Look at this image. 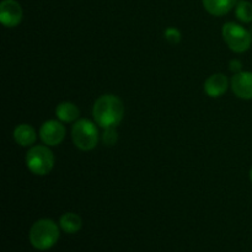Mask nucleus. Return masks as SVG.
Wrapping results in <instances>:
<instances>
[{
    "mask_svg": "<svg viewBox=\"0 0 252 252\" xmlns=\"http://www.w3.org/2000/svg\"><path fill=\"white\" fill-rule=\"evenodd\" d=\"M95 123L101 128H116L123 120L125 105L116 95H102L95 101L93 107Z\"/></svg>",
    "mask_w": 252,
    "mask_h": 252,
    "instance_id": "1",
    "label": "nucleus"
},
{
    "mask_svg": "<svg viewBox=\"0 0 252 252\" xmlns=\"http://www.w3.org/2000/svg\"><path fill=\"white\" fill-rule=\"evenodd\" d=\"M59 228L61 226L52 219H38L30 229V244L38 251L49 250L58 243L61 236Z\"/></svg>",
    "mask_w": 252,
    "mask_h": 252,
    "instance_id": "2",
    "label": "nucleus"
},
{
    "mask_svg": "<svg viewBox=\"0 0 252 252\" xmlns=\"http://www.w3.org/2000/svg\"><path fill=\"white\" fill-rule=\"evenodd\" d=\"M54 154L48 145H32L26 154V166L37 176H46L53 170Z\"/></svg>",
    "mask_w": 252,
    "mask_h": 252,
    "instance_id": "3",
    "label": "nucleus"
},
{
    "mask_svg": "<svg viewBox=\"0 0 252 252\" xmlns=\"http://www.w3.org/2000/svg\"><path fill=\"white\" fill-rule=\"evenodd\" d=\"M93 121L80 118L71 127V139L74 145L83 152L95 149L98 143V130Z\"/></svg>",
    "mask_w": 252,
    "mask_h": 252,
    "instance_id": "4",
    "label": "nucleus"
},
{
    "mask_svg": "<svg viewBox=\"0 0 252 252\" xmlns=\"http://www.w3.org/2000/svg\"><path fill=\"white\" fill-rule=\"evenodd\" d=\"M223 39L226 46L235 53H244L252 44L251 31L236 22H226L221 30Z\"/></svg>",
    "mask_w": 252,
    "mask_h": 252,
    "instance_id": "5",
    "label": "nucleus"
},
{
    "mask_svg": "<svg viewBox=\"0 0 252 252\" xmlns=\"http://www.w3.org/2000/svg\"><path fill=\"white\" fill-rule=\"evenodd\" d=\"M66 129L59 120H48L39 128V138L48 147H57L64 140Z\"/></svg>",
    "mask_w": 252,
    "mask_h": 252,
    "instance_id": "6",
    "label": "nucleus"
},
{
    "mask_svg": "<svg viewBox=\"0 0 252 252\" xmlns=\"http://www.w3.org/2000/svg\"><path fill=\"white\" fill-rule=\"evenodd\" d=\"M24 11L16 0H2L0 2V22L5 27H16L22 21Z\"/></svg>",
    "mask_w": 252,
    "mask_h": 252,
    "instance_id": "7",
    "label": "nucleus"
},
{
    "mask_svg": "<svg viewBox=\"0 0 252 252\" xmlns=\"http://www.w3.org/2000/svg\"><path fill=\"white\" fill-rule=\"evenodd\" d=\"M230 86L236 97L241 100H252V71H240L234 74Z\"/></svg>",
    "mask_w": 252,
    "mask_h": 252,
    "instance_id": "8",
    "label": "nucleus"
},
{
    "mask_svg": "<svg viewBox=\"0 0 252 252\" xmlns=\"http://www.w3.org/2000/svg\"><path fill=\"white\" fill-rule=\"evenodd\" d=\"M229 88V80L224 74L217 73L204 81V93L209 97H220Z\"/></svg>",
    "mask_w": 252,
    "mask_h": 252,
    "instance_id": "9",
    "label": "nucleus"
},
{
    "mask_svg": "<svg viewBox=\"0 0 252 252\" xmlns=\"http://www.w3.org/2000/svg\"><path fill=\"white\" fill-rule=\"evenodd\" d=\"M12 137H14L15 142H16L17 144L21 145V147L24 148H27L32 147V145L34 144V142H36L37 139V133L31 125L21 123V125H17L16 127H15Z\"/></svg>",
    "mask_w": 252,
    "mask_h": 252,
    "instance_id": "10",
    "label": "nucleus"
},
{
    "mask_svg": "<svg viewBox=\"0 0 252 252\" xmlns=\"http://www.w3.org/2000/svg\"><path fill=\"white\" fill-rule=\"evenodd\" d=\"M203 7L213 16H223L234 9L238 0H202Z\"/></svg>",
    "mask_w": 252,
    "mask_h": 252,
    "instance_id": "11",
    "label": "nucleus"
},
{
    "mask_svg": "<svg viewBox=\"0 0 252 252\" xmlns=\"http://www.w3.org/2000/svg\"><path fill=\"white\" fill-rule=\"evenodd\" d=\"M56 116L61 122L73 123L79 120L80 110H79V107L75 103L64 101V102H61L56 107Z\"/></svg>",
    "mask_w": 252,
    "mask_h": 252,
    "instance_id": "12",
    "label": "nucleus"
},
{
    "mask_svg": "<svg viewBox=\"0 0 252 252\" xmlns=\"http://www.w3.org/2000/svg\"><path fill=\"white\" fill-rule=\"evenodd\" d=\"M59 226L66 234H75L83 228V219L79 214L68 212L59 218Z\"/></svg>",
    "mask_w": 252,
    "mask_h": 252,
    "instance_id": "13",
    "label": "nucleus"
},
{
    "mask_svg": "<svg viewBox=\"0 0 252 252\" xmlns=\"http://www.w3.org/2000/svg\"><path fill=\"white\" fill-rule=\"evenodd\" d=\"M235 16L244 24L252 22V2L248 0H240L235 6Z\"/></svg>",
    "mask_w": 252,
    "mask_h": 252,
    "instance_id": "14",
    "label": "nucleus"
},
{
    "mask_svg": "<svg viewBox=\"0 0 252 252\" xmlns=\"http://www.w3.org/2000/svg\"><path fill=\"white\" fill-rule=\"evenodd\" d=\"M118 134L116 132V128H106L102 133V142L107 147H112L117 143Z\"/></svg>",
    "mask_w": 252,
    "mask_h": 252,
    "instance_id": "15",
    "label": "nucleus"
},
{
    "mask_svg": "<svg viewBox=\"0 0 252 252\" xmlns=\"http://www.w3.org/2000/svg\"><path fill=\"white\" fill-rule=\"evenodd\" d=\"M164 36L170 43L172 44H177L181 42V32L180 30H177L176 27H167L164 32Z\"/></svg>",
    "mask_w": 252,
    "mask_h": 252,
    "instance_id": "16",
    "label": "nucleus"
},
{
    "mask_svg": "<svg viewBox=\"0 0 252 252\" xmlns=\"http://www.w3.org/2000/svg\"><path fill=\"white\" fill-rule=\"evenodd\" d=\"M229 69H230V71H233L234 74L240 73V71H243V63H241V61H239V59H231V61L229 62Z\"/></svg>",
    "mask_w": 252,
    "mask_h": 252,
    "instance_id": "17",
    "label": "nucleus"
},
{
    "mask_svg": "<svg viewBox=\"0 0 252 252\" xmlns=\"http://www.w3.org/2000/svg\"><path fill=\"white\" fill-rule=\"evenodd\" d=\"M250 180H251V182H252V167H251V170H250Z\"/></svg>",
    "mask_w": 252,
    "mask_h": 252,
    "instance_id": "18",
    "label": "nucleus"
},
{
    "mask_svg": "<svg viewBox=\"0 0 252 252\" xmlns=\"http://www.w3.org/2000/svg\"><path fill=\"white\" fill-rule=\"evenodd\" d=\"M251 36H252V29H251Z\"/></svg>",
    "mask_w": 252,
    "mask_h": 252,
    "instance_id": "19",
    "label": "nucleus"
}]
</instances>
